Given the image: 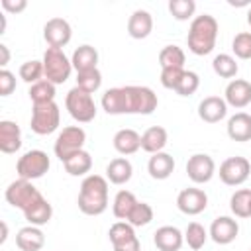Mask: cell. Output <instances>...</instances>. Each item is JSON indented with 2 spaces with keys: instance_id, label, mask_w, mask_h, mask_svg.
<instances>
[{
  "instance_id": "6",
  "label": "cell",
  "mask_w": 251,
  "mask_h": 251,
  "mask_svg": "<svg viewBox=\"0 0 251 251\" xmlns=\"http://www.w3.org/2000/svg\"><path fill=\"white\" fill-rule=\"evenodd\" d=\"M61 124V110L57 102H45V104H33L31 110V131L37 135H49L53 133Z\"/></svg>"
},
{
  "instance_id": "20",
  "label": "cell",
  "mask_w": 251,
  "mask_h": 251,
  "mask_svg": "<svg viewBox=\"0 0 251 251\" xmlns=\"http://www.w3.org/2000/svg\"><path fill=\"white\" fill-rule=\"evenodd\" d=\"M112 143H114V149L120 155H124V157L126 155H133L135 151L141 149V135L131 127H124V129L116 131Z\"/></svg>"
},
{
  "instance_id": "11",
  "label": "cell",
  "mask_w": 251,
  "mask_h": 251,
  "mask_svg": "<svg viewBox=\"0 0 251 251\" xmlns=\"http://www.w3.org/2000/svg\"><path fill=\"white\" fill-rule=\"evenodd\" d=\"M114 251H141V243L133 231V226L127 222H116L108 231Z\"/></svg>"
},
{
  "instance_id": "35",
  "label": "cell",
  "mask_w": 251,
  "mask_h": 251,
  "mask_svg": "<svg viewBox=\"0 0 251 251\" xmlns=\"http://www.w3.org/2000/svg\"><path fill=\"white\" fill-rule=\"evenodd\" d=\"M206 239H208V231H206V227H204L202 224L190 222V224L186 226V229H184V243H186L190 249H194V251L202 249L204 243H206Z\"/></svg>"
},
{
  "instance_id": "26",
  "label": "cell",
  "mask_w": 251,
  "mask_h": 251,
  "mask_svg": "<svg viewBox=\"0 0 251 251\" xmlns=\"http://www.w3.org/2000/svg\"><path fill=\"white\" fill-rule=\"evenodd\" d=\"M71 63H73V69H75L76 73H84V71H90V69H98V67H96V65H98V51H96L92 45L84 43V45H80V47L75 49V53H73V57H71Z\"/></svg>"
},
{
  "instance_id": "40",
  "label": "cell",
  "mask_w": 251,
  "mask_h": 251,
  "mask_svg": "<svg viewBox=\"0 0 251 251\" xmlns=\"http://www.w3.org/2000/svg\"><path fill=\"white\" fill-rule=\"evenodd\" d=\"M198 86H200V76H198L194 71H184V75H182V78L178 80L175 92H176L178 96H192V94L198 90Z\"/></svg>"
},
{
  "instance_id": "8",
  "label": "cell",
  "mask_w": 251,
  "mask_h": 251,
  "mask_svg": "<svg viewBox=\"0 0 251 251\" xmlns=\"http://www.w3.org/2000/svg\"><path fill=\"white\" fill-rule=\"evenodd\" d=\"M51 167V161H49V155L41 149H31V151H25L18 163H16V171L20 175V178L24 180H35V178H41Z\"/></svg>"
},
{
  "instance_id": "19",
  "label": "cell",
  "mask_w": 251,
  "mask_h": 251,
  "mask_svg": "<svg viewBox=\"0 0 251 251\" xmlns=\"http://www.w3.org/2000/svg\"><path fill=\"white\" fill-rule=\"evenodd\" d=\"M22 147V129L12 120L0 122V151L2 153H16Z\"/></svg>"
},
{
  "instance_id": "17",
  "label": "cell",
  "mask_w": 251,
  "mask_h": 251,
  "mask_svg": "<svg viewBox=\"0 0 251 251\" xmlns=\"http://www.w3.org/2000/svg\"><path fill=\"white\" fill-rule=\"evenodd\" d=\"M198 116L206 124H218L227 116V104L220 96H206L198 104Z\"/></svg>"
},
{
  "instance_id": "25",
  "label": "cell",
  "mask_w": 251,
  "mask_h": 251,
  "mask_svg": "<svg viewBox=\"0 0 251 251\" xmlns=\"http://www.w3.org/2000/svg\"><path fill=\"white\" fill-rule=\"evenodd\" d=\"M16 245L22 251H39L45 245V235L37 226H25L16 233Z\"/></svg>"
},
{
  "instance_id": "37",
  "label": "cell",
  "mask_w": 251,
  "mask_h": 251,
  "mask_svg": "<svg viewBox=\"0 0 251 251\" xmlns=\"http://www.w3.org/2000/svg\"><path fill=\"white\" fill-rule=\"evenodd\" d=\"M169 12L175 20L186 22L194 16L196 12V2L194 0H171L169 2Z\"/></svg>"
},
{
  "instance_id": "34",
  "label": "cell",
  "mask_w": 251,
  "mask_h": 251,
  "mask_svg": "<svg viewBox=\"0 0 251 251\" xmlns=\"http://www.w3.org/2000/svg\"><path fill=\"white\" fill-rule=\"evenodd\" d=\"M27 94H29V100H31L33 104L53 102V100H55V84L49 82L47 78H41L39 82H35V84L29 86Z\"/></svg>"
},
{
  "instance_id": "21",
  "label": "cell",
  "mask_w": 251,
  "mask_h": 251,
  "mask_svg": "<svg viewBox=\"0 0 251 251\" xmlns=\"http://www.w3.org/2000/svg\"><path fill=\"white\" fill-rule=\"evenodd\" d=\"M147 171H149V176L155 178V180H165L173 175L175 171V159L173 155L161 151V153H155L149 157V163H147Z\"/></svg>"
},
{
  "instance_id": "27",
  "label": "cell",
  "mask_w": 251,
  "mask_h": 251,
  "mask_svg": "<svg viewBox=\"0 0 251 251\" xmlns=\"http://www.w3.org/2000/svg\"><path fill=\"white\" fill-rule=\"evenodd\" d=\"M133 175V167L127 157H116L106 167V178L112 184H126Z\"/></svg>"
},
{
  "instance_id": "3",
  "label": "cell",
  "mask_w": 251,
  "mask_h": 251,
  "mask_svg": "<svg viewBox=\"0 0 251 251\" xmlns=\"http://www.w3.org/2000/svg\"><path fill=\"white\" fill-rule=\"evenodd\" d=\"M216 39H218V20L214 16L202 14L190 22L186 43L194 55L202 57V55L212 53L216 47Z\"/></svg>"
},
{
  "instance_id": "30",
  "label": "cell",
  "mask_w": 251,
  "mask_h": 251,
  "mask_svg": "<svg viewBox=\"0 0 251 251\" xmlns=\"http://www.w3.org/2000/svg\"><path fill=\"white\" fill-rule=\"evenodd\" d=\"M63 165H65V171L71 176H82L92 169V157L86 149H82V151L75 153L71 159H67Z\"/></svg>"
},
{
  "instance_id": "23",
  "label": "cell",
  "mask_w": 251,
  "mask_h": 251,
  "mask_svg": "<svg viewBox=\"0 0 251 251\" xmlns=\"http://www.w3.org/2000/svg\"><path fill=\"white\" fill-rule=\"evenodd\" d=\"M153 31V18L147 10H135L127 20V33L133 39H145Z\"/></svg>"
},
{
  "instance_id": "38",
  "label": "cell",
  "mask_w": 251,
  "mask_h": 251,
  "mask_svg": "<svg viewBox=\"0 0 251 251\" xmlns=\"http://www.w3.org/2000/svg\"><path fill=\"white\" fill-rule=\"evenodd\" d=\"M76 86L86 92H96L102 86V73L98 69H90L84 73H76Z\"/></svg>"
},
{
  "instance_id": "36",
  "label": "cell",
  "mask_w": 251,
  "mask_h": 251,
  "mask_svg": "<svg viewBox=\"0 0 251 251\" xmlns=\"http://www.w3.org/2000/svg\"><path fill=\"white\" fill-rule=\"evenodd\" d=\"M43 76H45V73H43V61L31 59V61H25V63L20 65V78H22L24 82L35 84V82H39Z\"/></svg>"
},
{
  "instance_id": "14",
  "label": "cell",
  "mask_w": 251,
  "mask_h": 251,
  "mask_svg": "<svg viewBox=\"0 0 251 251\" xmlns=\"http://www.w3.org/2000/svg\"><path fill=\"white\" fill-rule=\"evenodd\" d=\"M208 206V194L202 188H182L176 196V208L186 216H198Z\"/></svg>"
},
{
  "instance_id": "18",
  "label": "cell",
  "mask_w": 251,
  "mask_h": 251,
  "mask_svg": "<svg viewBox=\"0 0 251 251\" xmlns=\"http://www.w3.org/2000/svg\"><path fill=\"white\" fill-rule=\"evenodd\" d=\"M153 243L159 251H180L184 243V235L175 226H161L153 233Z\"/></svg>"
},
{
  "instance_id": "28",
  "label": "cell",
  "mask_w": 251,
  "mask_h": 251,
  "mask_svg": "<svg viewBox=\"0 0 251 251\" xmlns=\"http://www.w3.org/2000/svg\"><path fill=\"white\" fill-rule=\"evenodd\" d=\"M137 202H139V200L135 198L133 192H129V190H120V192L114 196L112 212H114V216H116L120 222H127V218H129V214L133 212V208H135Z\"/></svg>"
},
{
  "instance_id": "7",
  "label": "cell",
  "mask_w": 251,
  "mask_h": 251,
  "mask_svg": "<svg viewBox=\"0 0 251 251\" xmlns=\"http://www.w3.org/2000/svg\"><path fill=\"white\" fill-rule=\"evenodd\" d=\"M84 141H86V131L80 126H67L57 135L55 145H53V151H55L57 159L61 163H65L75 153H78V151L84 149Z\"/></svg>"
},
{
  "instance_id": "48",
  "label": "cell",
  "mask_w": 251,
  "mask_h": 251,
  "mask_svg": "<svg viewBox=\"0 0 251 251\" xmlns=\"http://www.w3.org/2000/svg\"><path fill=\"white\" fill-rule=\"evenodd\" d=\"M249 218H251V214H249Z\"/></svg>"
},
{
  "instance_id": "12",
  "label": "cell",
  "mask_w": 251,
  "mask_h": 251,
  "mask_svg": "<svg viewBox=\"0 0 251 251\" xmlns=\"http://www.w3.org/2000/svg\"><path fill=\"white\" fill-rule=\"evenodd\" d=\"M216 173V163L206 153H194L186 161V175L194 184H206Z\"/></svg>"
},
{
  "instance_id": "22",
  "label": "cell",
  "mask_w": 251,
  "mask_h": 251,
  "mask_svg": "<svg viewBox=\"0 0 251 251\" xmlns=\"http://www.w3.org/2000/svg\"><path fill=\"white\" fill-rule=\"evenodd\" d=\"M227 135L233 141L245 143L251 141V116L245 112H237L227 120Z\"/></svg>"
},
{
  "instance_id": "2",
  "label": "cell",
  "mask_w": 251,
  "mask_h": 251,
  "mask_svg": "<svg viewBox=\"0 0 251 251\" xmlns=\"http://www.w3.org/2000/svg\"><path fill=\"white\" fill-rule=\"evenodd\" d=\"M78 210L86 216H100L108 208V178L102 175H88L80 182Z\"/></svg>"
},
{
  "instance_id": "31",
  "label": "cell",
  "mask_w": 251,
  "mask_h": 251,
  "mask_svg": "<svg viewBox=\"0 0 251 251\" xmlns=\"http://www.w3.org/2000/svg\"><path fill=\"white\" fill-rule=\"evenodd\" d=\"M184 61H186V55H184V51L178 45H165L159 51V65H161V69H171V67L184 69Z\"/></svg>"
},
{
  "instance_id": "32",
  "label": "cell",
  "mask_w": 251,
  "mask_h": 251,
  "mask_svg": "<svg viewBox=\"0 0 251 251\" xmlns=\"http://www.w3.org/2000/svg\"><path fill=\"white\" fill-rule=\"evenodd\" d=\"M229 210L237 218H249L251 214V188H239L229 198Z\"/></svg>"
},
{
  "instance_id": "16",
  "label": "cell",
  "mask_w": 251,
  "mask_h": 251,
  "mask_svg": "<svg viewBox=\"0 0 251 251\" xmlns=\"http://www.w3.org/2000/svg\"><path fill=\"white\" fill-rule=\"evenodd\" d=\"M224 100L231 108H237V110L245 108L251 102V82L245 78L229 80V84L226 86V92H224Z\"/></svg>"
},
{
  "instance_id": "24",
  "label": "cell",
  "mask_w": 251,
  "mask_h": 251,
  "mask_svg": "<svg viewBox=\"0 0 251 251\" xmlns=\"http://www.w3.org/2000/svg\"><path fill=\"white\" fill-rule=\"evenodd\" d=\"M167 141H169L167 129L163 126H151L141 135V149L151 153V155H155V153H161L165 149Z\"/></svg>"
},
{
  "instance_id": "5",
  "label": "cell",
  "mask_w": 251,
  "mask_h": 251,
  "mask_svg": "<svg viewBox=\"0 0 251 251\" xmlns=\"http://www.w3.org/2000/svg\"><path fill=\"white\" fill-rule=\"evenodd\" d=\"M71 71H73V63L63 53V49H55V47L45 49V53H43V73H45V78L49 82H53L55 86L63 84L71 76Z\"/></svg>"
},
{
  "instance_id": "29",
  "label": "cell",
  "mask_w": 251,
  "mask_h": 251,
  "mask_svg": "<svg viewBox=\"0 0 251 251\" xmlns=\"http://www.w3.org/2000/svg\"><path fill=\"white\" fill-rule=\"evenodd\" d=\"M51 216H53V206H51L49 200H45V198L37 200L27 212H24V218L27 220V224H29V226H37V227L45 226V224L51 220Z\"/></svg>"
},
{
  "instance_id": "42",
  "label": "cell",
  "mask_w": 251,
  "mask_h": 251,
  "mask_svg": "<svg viewBox=\"0 0 251 251\" xmlns=\"http://www.w3.org/2000/svg\"><path fill=\"white\" fill-rule=\"evenodd\" d=\"M184 75V69H176V67H171V69H161V84L169 90H175L178 80L182 78Z\"/></svg>"
},
{
  "instance_id": "49",
  "label": "cell",
  "mask_w": 251,
  "mask_h": 251,
  "mask_svg": "<svg viewBox=\"0 0 251 251\" xmlns=\"http://www.w3.org/2000/svg\"><path fill=\"white\" fill-rule=\"evenodd\" d=\"M249 251H251V249H249Z\"/></svg>"
},
{
  "instance_id": "43",
  "label": "cell",
  "mask_w": 251,
  "mask_h": 251,
  "mask_svg": "<svg viewBox=\"0 0 251 251\" xmlns=\"http://www.w3.org/2000/svg\"><path fill=\"white\" fill-rule=\"evenodd\" d=\"M16 90V76L8 69L0 71V96H10Z\"/></svg>"
},
{
  "instance_id": "39",
  "label": "cell",
  "mask_w": 251,
  "mask_h": 251,
  "mask_svg": "<svg viewBox=\"0 0 251 251\" xmlns=\"http://www.w3.org/2000/svg\"><path fill=\"white\" fill-rule=\"evenodd\" d=\"M151 220H153V208L147 202H137L133 212L127 218V224H131L133 227H141V226L151 224Z\"/></svg>"
},
{
  "instance_id": "9",
  "label": "cell",
  "mask_w": 251,
  "mask_h": 251,
  "mask_svg": "<svg viewBox=\"0 0 251 251\" xmlns=\"http://www.w3.org/2000/svg\"><path fill=\"white\" fill-rule=\"evenodd\" d=\"M6 202L14 208H20L22 212H27L37 200H41V192L31 184V180H24V178H18L14 182L8 184L6 192Z\"/></svg>"
},
{
  "instance_id": "41",
  "label": "cell",
  "mask_w": 251,
  "mask_h": 251,
  "mask_svg": "<svg viewBox=\"0 0 251 251\" xmlns=\"http://www.w3.org/2000/svg\"><path fill=\"white\" fill-rule=\"evenodd\" d=\"M231 51L237 59H251V31H239L235 33L231 41Z\"/></svg>"
},
{
  "instance_id": "33",
  "label": "cell",
  "mask_w": 251,
  "mask_h": 251,
  "mask_svg": "<svg viewBox=\"0 0 251 251\" xmlns=\"http://www.w3.org/2000/svg\"><path fill=\"white\" fill-rule=\"evenodd\" d=\"M212 69H214V73H216L218 76H222V78H231V80H233V76H235L237 71H239V65H237L235 57H231V55H227V53H220V55L214 57Z\"/></svg>"
},
{
  "instance_id": "46",
  "label": "cell",
  "mask_w": 251,
  "mask_h": 251,
  "mask_svg": "<svg viewBox=\"0 0 251 251\" xmlns=\"http://www.w3.org/2000/svg\"><path fill=\"white\" fill-rule=\"evenodd\" d=\"M0 226H2V237H0V243H4V241L8 239V226H6V222H2Z\"/></svg>"
},
{
  "instance_id": "47",
  "label": "cell",
  "mask_w": 251,
  "mask_h": 251,
  "mask_svg": "<svg viewBox=\"0 0 251 251\" xmlns=\"http://www.w3.org/2000/svg\"><path fill=\"white\" fill-rule=\"evenodd\" d=\"M247 24L251 25V8H249V12H247Z\"/></svg>"
},
{
  "instance_id": "4",
  "label": "cell",
  "mask_w": 251,
  "mask_h": 251,
  "mask_svg": "<svg viewBox=\"0 0 251 251\" xmlns=\"http://www.w3.org/2000/svg\"><path fill=\"white\" fill-rule=\"evenodd\" d=\"M65 106H67L71 118L80 122V124H88L96 118V104H94L92 94L78 88V86H75L67 92Z\"/></svg>"
},
{
  "instance_id": "44",
  "label": "cell",
  "mask_w": 251,
  "mask_h": 251,
  "mask_svg": "<svg viewBox=\"0 0 251 251\" xmlns=\"http://www.w3.org/2000/svg\"><path fill=\"white\" fill-rule=\"evenodd\" d=\"M0 6L10 14H20V12H24L27 8V2L25 0H2Z\"/></svg>"
},
{
  "instance_id": "13",
  "label": "cell",
  "mask_w": 251,
  "mask_h": 251,
  "mask_svg": "<svg viewBox=\"0 0 251 251\" xmlns=\"http://www.w3.org/2000/svg\"><path fill=\"white\" fill-rule=\"evenodd\" d=\"M73 37V27L65 18H51L43 25V39L49 47L63 49Z\"/></svg>"
},
{
  "instance_id": "1",
  "label": "cell",
  "mask_w": 251,
  "mask_h": 251,
  "mask_svg": "<svg viewBox=\"0 0 251 251\" xmlns=\"http://www.w3.org/2000/svg\"><path fill=\"white\" fill-rule=\"evenodd\" d=\"M102 110L110 116L120 114H153L157 110V94L149 86H116L102 94Z\"/></svg>"
},
{
  "instance_id": "15",
  "label": "cell",
  "mask_w": 251,
  "mask_h": 251,
  "mask_svg": "<svg viewBox=\"0 0 251 251\" xmlns=\"http://www.w3.org/2000/svg\"><path fill=\"white\" fill-rule=\"evenodd\" d=\"M237 233H239V224H237V220H233L229 216H218L212 222L210 231H208L212 241L218 245H229L237 237Z\"/></svg>"
},
{
  "instance_id": "45",
  "label": "cell",
  "mask_w": 251,
  "mask_h": 251,
  "mask_svg": "<svg viewBox=\"0 0 251 251\" xmlns=\"http://www.w3.org/2000/svg\"><path fill=\"white\" fill-rule=\"evenodd\" d=\"M8 61H10V51H8V45L0 43V67L4 69V67L8 65Z\"/></svg>"
},
{
  "instance_id": "10",
  "label": "cell",
  "mask_w": 251,
  "mask_h": 251,
  "mask_svg": "<svg viewBox=\"0 0 251 251\" xmlns=\"http://www.w3.org/2000/svg\"><path fill=\"white\" fill-rule=\"evenodd\" d=\"M220 180L227 186H239L243 184L249 175H251V163L245 157H227L222 165H220Z\"/></svg>"
}]
</instances>
